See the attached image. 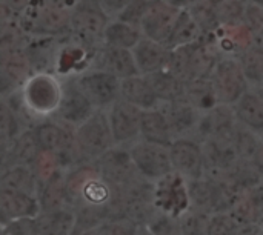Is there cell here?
Masks as SVG:
<instances>
[{
    "label": "cell",
    "instance_id": "5",
    "mask_svg": "<svg viewBox=\"0 0 263 235\" xmlns=\"http://www.w3.org/2000/svg\"><path fill=\"white\" fill-rule=\"evenodd\" d=\"M117 191L120 212L136 222L139 226H145L151 216L159 209L156 197V182H151L143 175L137 177L122 188H117Z\"/></svg>",
    "mask_w": 263,
    "mask_h": 235
},
{
    "label": "cell",
    "instance_id": "22",
    "mask_svg": "<svg viewBox=\"0 0 263 235\" xmlns=\"http://www.w3.org/2000/svg\"><path fill=\"white\" fill-rule=\"evenodd\" d=\"M0 211L3 223L23 217H37L40 212V203L37 197L25 192L2 189L0 191Z\"/></svg>",
    "mask_w": 263,
    "mask_h": 235
},
{
    "label": "cell",
    "instance_id": "42",
    "mask_svg": "<svg viewBox=\"0 0 263 235\" xmlns=\"http://www.w3.org/2000/svg\"><path fill=\"white\" fill-rule=\"evenodd\" d=\"M2 235H39L35 217L15 219L5 223Z\"/></svg>",
    "mask_w": 263,
    "mask_h": 235
},
{
    "label": "cell",
    "instance_id": "3",
    "mask_svg": "<svg viewBox=\"0 0 263 235\" xmlns=\"http://www.w3.org/2000/svg\"><path fill=\"white\" fill-rule=\"evenodd\" d=\"M18 25L32 37H63L71 32V9L34 0L20 15Z\"/></svg>",
    "mask_w": 263,
    "mask_h": 235
},
{
    "label": "cell",
    "instance_id": "30",
    "mask_svg": "<svg viewBox=\"0 0 263 235\" xmlns=\"http://www.w3.org/2000/svg\"><path fill=\"white\" fill-rule=\"evenodd\" d=\"M146 77L151 82L160 103L173 102V100H179V99L185 97V83L186 82L176 77L170 69L165 68L162 71L148 74Z\"/></svg>",
    "mask_w": 263,
    "mask_h": 235
},
{
    "label": "cell",
    "instance_id": "12",
    "mask_svg": "<svg viewBox=\"0 0 263 235\" xmlns=\"http://www.w3.org/2000/svg\"><path fill=\"white\" fill-rule=\"evenodd\" d=\"M170 152L174 172L183 177L186 182L205 177L202 142L193 137H180L173 142Z\"/></svg>",
    "mask_w": 263,
    "mask_h": 235
},
{
    "label": "cell",
    "instance_id": "1",
    "mask_svg": "<svg viewBox=\"0 0 263 235\" xmlns=\"http://www.w3.org/2000/svg\"><path fill=\"white\" fill-rule=\"evenodd\" d=\"M222 54L214 42L203 35L202 40L171 49L166 69L183 82L193 79H210Z\"/></svg>",
    "mask_w": 263,
    "mask_h": 235
},
{
    "label": "cell",
    "instance_id": "44",
    "mask_svg": "<svg viewBox=\"0 0 263 235\" xmlns=\"http://www.w3.org/2000/svg\"><path fill=\"white\" fill-rule=\"evenodd\" d=\"M34 0H2V8L22 15Z\"/></svg>",
    "mask_w": 263,
    "mask_h": 235
},
{
    "label": "cell",
    "instance_id": "21",
    "mask_svg": "<svg viewBox=\"0 0 263 235\" xmlns=\"http://www.w3.org/2000/svg\"><path fill=\"white\" fill-rule=\"evenodd\" d=\"M139 72L143 75L162 71L168 66L171 48L166 43L156 42L143 35V38L133 48Z\"/></svg>",
    "mask_w": 263,
    "mask_h": 235
},
{
    "label": "cell",
    "instance_id": "39",
    "mask_svg": "<svg viewBox=\"0 0 263 235\" xmlns=\"http://www.w3.org/2000/svg\"><path fill=\"white\" fill-rule=\"evenodd\" d=\"M99 235H139V225L128 219L126 216L120 214L97 228Z\"/></svg>",
    "mask_w": 263,
    "mask_h": 235
},
{
    "label": "cell",
    "instance_id": "47",
    "mask_svg": "<svg viewBox=\"0 0 263 235\" xmlns=\"http://www.w3.org/2000/svg\"><path fill=\"white\" fill-rule=\"evenodd\" d=\"M69 235H99V231H97V228L96 229H83V228L76 226Z\"/></svg>",
    "mask_w": 263,
    "mask_h": 235
},
{
    "label": "cell",
    "instance_id": "41",
    "mask_svg": "<svg viewBox=\"0 0 263 235\" xmlns=\"http://www.w3.org/2000/svg\"><path fill=\"white\" fill-rule=\"evenodd\" d=\"M149 2L151 0H134L129 6H126L116 18H120L123 22H128L131 25H136L140 28L142 25V20L146 14V9L149 6ZM142 29V28H140Z\"/></svg>",
    "mask_w": 263,
    "mask_h": 235
},
{
    "label": "cell",
    "instance_id": "32",
    "mask_svg": "<svg viewBox=\"0 0 263 235\" xmlns=\"http://www.w3.org/2000/svg\"><path fill=\"white\" fill-rule=\"evenodd\" d=\"M203 38V31L199 26V23L196 22V18L191 15V12L188 11V8L182 9L173 32L166 42V45L173 49L177 46H183V45H190V43H196L199 40Z\"/></svg>",
    "mask_w": 263,
    "mask_h": 235
},
{
    "label": "cell",
    "instance_id": "20",
    "mask_svg": "<svg viewBox=\"0 0 263 235\" xmlns=\"http://www.w3.org/2000/svg\"><path fill=\"white\" fill-rule=\"evenodd\" d=\"M206 37H210L214 42V45L217 46L222 55H230V57H237L240 52L257 43L254 34L243 22L222 25L213 35H206Z\"/></svg>",
    "mask_w": 263,
    "mask_h": 235
},
{
    "label": "cell",
    "instance_id": "38",
    "mask_svg": "<svg viewBox=\"0 0 263 235\" xmlns=\"http://www.w3.org/2000/svg\"><path fill=\"white\" fill-rule=\"evenodd\" d=\"M216 5L222 25L243 22L248 6L247 0H216Z\"/></svg>",
    "mask_w": 263,
    "mask_h": 235
},
{
    "label": "cell",
    "instance_id": "8",
    "mask_svg": "<svg viewBox=\"0 0 263 235\" xmlns=\"http://www.w3.org/2000/svg\"><path fill=\"white\" fill-rule=\"evenodd\" d=\"M76 80L96 109L108 111L120 99L122 80L111 72L88 68L86 71L77 74Z\"/></svg>",
    "mask_w": 263,
    "mask_h": 235
},
{
    "label": "cell",
    "instance_id": "36",
    "mask_svg": "<svg viewBox=\"0 0 263 235\" xmlns=\"http://www.w3.org/2000/svg\"><path fill=\"white\" fill-rule=\"evenodd\" d=\"M211 214L190 206L179 216V223L183 235H208Z\"/></svg>",
    "mask_w": 263,
    "mask_h": 235
},
{
    "label": "cell",
    "instance_id": "2",
    "mask_svg": "<svg viewBox=\"0 0 263 235\" xmlns=\"http://www.w3.org/2000/svg\"><path fill=\"white\" fill-rule=\"evenodd\" d=\"M18 95L31 119H51L62 99V77L54 72H34L18 89Z\"/></svg>",
    "mask_w": 263,
    "mask_h": 235
},
{
    "label": "cell",
    "instance_id": "10",
    "mask_svg": "<svg viewBox=\"0 0 263 235\" xmlns=\"http://www.w3.org/2000/svg\"><path fill=\"white\" fill-rule=\"evenodd\" d=\"M96 111V106L77 85L76 75L62 77V99L52 117L77 128L85 120H88Z\"/></svg>",
    "mask_w": 263,
    "mask_h": 235
},
{
    "label": "cell",
    "instance_id": "24",
    "mask_svg": "<svg viewBox=\"0 0 263 235\" xmlns=\"http://www.w3.org/2000/svg\"><path fill=\"white\" fill-rule=\"evenodd\" d=\"M39 235H69L76 228L74 206L40 211L35 217Z\"/></svg>",
    "mask_w": 263,
    "mask_h": 235
},
{
    "label": "cell",
    "instance_id": "19",
    "mask_svg": "<svg viewBox=\"0 0 263 235\" xmlns=\"http://www.w3.org/2000/svg\"><path fill=\"white\" fill-rule=\"evenodd\" d=\"M160 109L166 115L176 139L180 137L196 139L202 111H199L194 105H191L185 97L179 100L160 103Z\"/></svg>",
    "mask_w": 263,
    "mask_h": 235
},
{
    "label": "cell",
    "instance_id": "33",
    "mask_svg": "<svg viewBox=\"0 0 263 235\" xmlns=\"http://www.w3.org/2000/svg\"><path fill=\"white\" fill-rule=\"evenodd\" d=\"M251 88L263 86V43H254L237 55Z\"/></svg>",
    "mask_w": 263,
    "mask_h": 235
},
{
    "label": "cell",
    "instance_id": "31",
    "mask_svg": "<svg viewBox=\"0 0 263 235\" xmlns=\"http://www.w3.org/2000/svg\"><path fill=\"white\" fill-rule=\"evenodd\" d=\"M185 99L202 112H205L220 103L211 77L210 79H193V80L186 82L185 83Z\"/></svg>",
    "mask_w": 263,
    "mask_h": 235
},
{
    "label": "cell",
    "instance_id": "45",
    "mask_svg": "<svg viewBox=\"0 0 263 235\" xmlns=\"http://www.w3.org/2000/svg\"><path fill=\"white\" fill-rule=\"evenodd\" d=\"M251 162L254 163L256 169L262 174V177H263V137H262V140H260V145H259V148H257V151H256V154H254V157H253V160H251Z\"/></svg>",
    "mask_w": 263,
    "mask_h": 235
},
{
    "label": "cell",
    "instance_id": "26",
    "mask_svg": "<svg viewBox=\"0 0 263 235\" xmlns=\"http://www.w3.org/2000/svg\"><path fill=\"white\" fill-rule=\"evenodd\" d=\"M40 154H42V149H40V145L34 134V129L26 128L14 140V143L9 146V149L6 152H3V162L6 163L9 160V166L23 165V166L32 168Z\"/></svg>",
    "mask_w": 263,
    "mask_h": 235
},
{
    "label": "cell",
    "instance_id": "48",
    "mask_svg": "<svg viewBox=\"0 0 263 235\" xmlns=\"http://www.w3.org/2000/svg\"><path fill=\"white\" fill-rule=\"evenodd\" d=\"M166 2L177 6V8H180V9H185V8H188L191 5V0H166Z\"/></svg>",
    "mask_w": 263,
    "mask_h": 235
},
{
    "label": "cell",
    "instance_id": "13",
    "mask_svg": "<svg viewBox=\"0 0 263 235\" xmlns=\"http://www.w3.org/2000/svg\"><path fill=\"white\" fill-rule=\"evenodd\" d=\"M0 71L3 97L18 91L35 72L26 49L22 48H0Z\"/></svg>",
    "mask_w": 263,
    "mask_h": 235
},
{
    "label": "cell",
    "instance_id": "51",
    "mask_svg": "<svg viewBox=\"0 0 263 235\" xmlns=\"http://www.w3.org/2000/svg\"><path fill=\"white\" fill-rule=\"evenodd\" d=\"M193 2H197V0H191V3H193Z\"/></svg>",
    "mask_w": 263,
    "mask_h": 235
},
{
    "label": "cell",
    "instance_id": "18",
    "mask_svg": "<svg viewBox=\"0 0 263 235\" xmlns=\"http://www.w3.org/2000/svg\"><path fill=\"white\" fill-rule=\"evenodd\" d=\"M237 125L233 105L219 103L214 108L202 112L196 139L205 142L208 139H227L231 137L233 129Z\"/></svg>",
    "mask_w": 263,
    "mask_h": 235
},
{
    "label": "cell",
    "instance_id": "27",
    "mask_svg": "<svg viewBox=\"0 0 263 235\" xmlns=\"http://www.w3.org/2000/svg\"><path fill=\"white\" fill-rule=\"evenodd\" d=\"M233 108L239 123L263 137V100L254 88H250Z\"/></svg>",
    "mask_w": 263,
    "mask_h": 235
},
{
    "label": "cell",
    "instance_id": "29",
    "mask_svg": "<svg viewBox=\"0 0 263 235\" xmlns=\"http://www.w3.org/2000/svg\"><path fill=\"white\" fill-rule=\"evenodd\" d=\"M143 38V32L139 26L123 22L120 18H111L105 31V43L109 46L133 49Z\"/></svg>",
    "mask_w": 263,
    "mask_h": 235
},
{
    "label": "cell",
    "instance_id": "28",
    "mask_svg": "<svg viewBox=\"0 0 263 235\" xmlns=\"http://www.w3.org/2000/svg\"><path fill=\"white\" fill-rule=\"evenodd\" d=\"M0 188L17 191V192H25L28 195L39 199L40 182L32 168L23 166V165H12L3 169V174L0 179Z\"/></svg>",
    "mask_w": 263,
    "mask_h": 235
},
{
    "label": "cell",
    "instance_id": "35",
    "mask_svg": "<svg viewBox=\"0 0 263 235\" xmlns=\"http://www.w3.org/2000/svg\"><path fill=\"white\" fill-rule=\"evenodd\" d=\"M230 139H231L237 154L243 160H253V157L260 145V140H262V137L257 132L251 131L250 128L243 126L239 122H237L236 128L233 129Z\"/></svg>",
    "mask_w": 263,
    "mask_h": 235
},
{
    "label": "cell",
    "instance_id": "9",
    "mask_svg": "<svg viewBox=\"0 0 263 235\" xmlns=\"http://www.w3.org/2000/svg\"><path fill=\"white\" fill-rule=\"evenodd\" d=\"M211 80L219 102L225 105H234L251 88L237 57L230 55L220 57L213 71Z\"/></svg>",
    "mask_w": 263,
    "mask_h": 235
},
{
    "label": "cell",
    "instance_id": "49",
    "mask_svg": "<svg viewBox=\"0 0 263 235\" xmlns=\"http://www.w3.org/2000/svg\"><path fill=\"white\" fill-rule=\"evenodd\" d=\"M139 235H151L149 232H148V229L143 226V228H140V231H139Z\"/></svg>",
    "mask_w": 263,
    "mask_h": 235
},
{
    "label": "cell",
    "instance_id": "7",
    "mask_svg": "<svg viewBox=\"0 0 263 235\" xmlns=\"http://www.w3.org/2000/svg\"><path fill=\"white\" fill-rule=\"evenodd\" d=\"M129 152L137 171L151 182H159L174 172L170 146L139 139L129 145Z\"/></svg>",
    "mask_w": 263,
    "mask_h": 235
},
{
    "label": "cell",
    "instance_id": "43",
    "mask_svg": "<svg viewBox=\"0 0 263 235\" xmlns=\"http://www.w3.org/2000/svg\"><path fill=\"white\" fill-rule=\"evenodd\" d=\"M134 0H100L103 9L109 14L111 18H116L126 6H129Z\"/></svg>",
    "mask_w": 263,
    "mask_h": 235
},
{
    "label": "cell",
    "instance_id": "40",
    "mask_svg": "<svg viewBox=\"0 0 263 235\" xmlns=\"http://www.w3.org/2000/svg\"><path fill=\"white\" fill-rule=\"evenodd\" d=\"M240 228L242 226L230 212L213 214L210 220L208 235H239Z\"/></svg>",
    "mask_w": 263,
    "mask_h": 235
},
{
    "label": "cell",
    "instance_id": "25",
    "mask_svg": "<svg viewBox=\"0 0 263 235\" xmlns=\"http://www.w3.org/2000/svg\"><path fill=\"white\" fill-rule=\"evenodd\" d=\"M140 139L163 146H171L176 140L170 122L160 106L143 111L140 123Z\"/></svg>",
    "mask_w": 263,
    "mask_h": 235
},
{
    "label": "cell",
    "instance_id": "15",
    "mask_svg": "<svg viewBox=\"0 0 263 235\" xmlns=\"http://www.w3.org/2000/svg\"><path fill=\"white\" fill-rule=\"evenodd\" d=\"M182 9L166 0H151L142 20V32L145 37L160 43H166Z\"/></svg>",
    "mask_w": 263,
    "mask_h": 235
},
{
    "label": "cell",
    "instance_id": "37",
    "mask_svg": "<svg viewBox=\"0 0 263 235\" xmlns=\"http://www.w3.org/2000/svg\"><path fill=\"white\" fill-rule=\"evenodd\" d=\"M145 228L151 235H183L179 217H174L162 209H157L151 216Z\"/></svg>",
    "mask_w": 263,
    "mask_h": 235
},
{
    "label": "cell",
    "instance_id": "34",
    "mask_svg": "<svg viewBox=\"0 0 263 235\" xmlns=\"http://www.w3.org/2000/svg\"><path fill=\"white\" fill-rule=\"evenodd\" d=\"M188 11L196 18L199 26L203 31V35H213L220 26V17L217 12L216 0H197L188 6Z\"/></svg>",
    "mask_w": 263,
    "mask_h": 235
},
{
    "label": "cell",
    "instance_id": "17",
    "mask_svg": "<svg viewBox=\"0 0 263 235\" xmlns=\"http://www.w3.org/2000/svg\"><path fill=\"white\" fill-rule=\"evenodd\" d=\"M89 68L111 72L120 80L140 74L133 49L117 48L109 45H102L99 49H96Z\"/></svg>",
    "mask_w": 263,
    "mask_h": 235
},
{
    "label": "cell",
    "instance_id": "23",
    "mask_svg": "<svg viewBox=\"0 0 263 235\" xmlns=\"http://www.w3.org/2000/svg\"><path fill=\"white\" fill-rule=\"evenodd\" d=\"M120 99L139 106L143 111L160 106V100H159L151 82L143 74H137V75L122 80Z\"/></svg>",
    "mask_w": 263,
    "mask_h": 235
},
{
    "label": "cell",
    "instance_id": "14",
    "mask_svg": "<svg viewBox=\"0 0 263 235\" xmlns=\"http://www.w3.org/2000/svg\"><path fill=\"white\" fill-rule=\"evenodd\" d=\"M143 109L139 106L119 99L109 109V122L116 145L129 146L140 139V123H142Z\"/></svg>",
    "mask_w": 263,
    "mask_h": 235
},
{
    "label": "cell",
    "instance_id": "16",
    "mask_svg": "<svg viewBox=\"0 0 263 235\" xmlns=\"http://www.w3.org/2000/svg\"><path fill=\"white\" fill-rule=\"evenodd\" d=\"M202 148L205 177L210 179H223L242 160L230 137L208 139L202 142Z\"/></svg>",
    "mask_w": 263,
    "mask_h": 235
},
{
    "label": "cell",
    "instance_id": "11",
    "mask_svg": "<svg viewBox=\"0 0 263 235\" xmlns=\"http://www.w3.org/2000/svg\"><path fill=\"white\" fill-rule=\"evenodd\" d=\"M94 163L100 175L116 188H122L142 175L134 165L129 146L125 145H114Z\"/></svg>",
    "mask_w": 263,
    "mask_h": 235
},
{
    "label": "cell",
    "instance_id": "46",
    "mask_svg": "<svg viewBox=\"0 0 263 235\" xmlns=\"http://www.w3.org/2000/svg\"><path fill=\"white\" fill-rule=\"evenodd\" d=\"M42 2H46V3H51V5H55V6H60V8L72 9L80 0H42Z\"/></svg>",
    "mask_w": 263,
    "mask_h": 235
},
{
    "label": "cell",
    "instance_id": "50",
    "mask_svg": "<svg viewBox=\"0 0 263 235\" xmlns=\"http://www.w3.org/2000/svg\"><path fill=\"white\" fill-rule=\"evenodd\" d=\"M260 226L263 228V217H262V220H260Z\"/></svg>",
    "mask_w": 263,
    "mask_h": 235
},
{
    "label": "cell",
    "instance_id": "4",
    "mask_svg": "<svg viewBox=\"0 0 263 235\" xmlns=\"http://www.w3.org/2000/svg\"><path fill=\"white\" fill-rule=\"evenodd\" d=\"M111 22L100 0H80L71 9V35L91 49L105 43V31Z\"/></svg>",
    "mask_w": 263,
    "mask_h": 235
},
{
    "label": "cell",
    "instance_id": "6",
    "mask_svg": "<svg viewBox=\"0 0 263 235\" xmlns=\"http://www.w3.org/2000/svg\"><path fill=\"white\" fill-rule=\"evenodd\" d=\"M77 142L86 162H96L114 145L108 111L97 109L88 120L76 128Z\"/></svg>",
    "mask_w": 263,
    "mask_h": 235
}]
</instances>
